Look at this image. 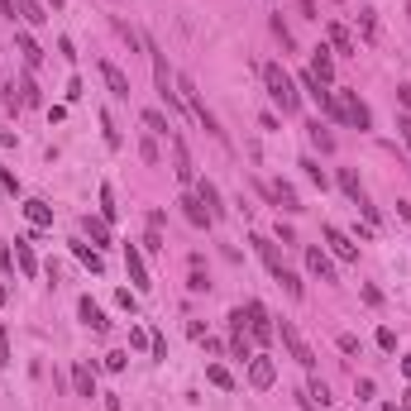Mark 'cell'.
<instances>
[{"instance_id":"6da1fadb","label":"cell","mask_w":411,"mask_h":411,"mask_svg":"<svg viewBox=\"0 0 411 411\" xmlns=\"http://www.w3.org/2000/svg\"><path fill=\"white\" fill-rule=\"evenodd\" d=\"M263 86H268L273 106H278L283 115L301 111V91H297V81H292V72H287L283 63H263Z\"/></svg>"},{"instance_id":"7a4b0ae2","label":"cell","mask_w":411,"mask_h":411,"mask_svg":"<svg viewBox=\"0 0 411 411\" xmlns=\"http://www.w3.org/2000/svg\"><path fill=\"white\" fill-rule=\"evenodd\" d=\"M177 91H182V106H187L191 115H196V125L210 134V139H225V129H220V120L206 111V101H201V91H196V81L191 77H177Z\"/></svg>"},{"instance_id":"3957f363","label":"cell","mask_w":411,"mask_h":411,"mask_svg":"<svg viewBox=\"0 0 411 411\" xmlns=\"http://www.w3.org/2000/svg\"><path fill=\"white\" fill-rule=\"evenodd\" d=\"M278 335H283L287 354H292V359H297V364L306 368V373H316V354H311V345L301 340V330H297V325H292V320H283V325H278Z\"/></svg>"},{"instance_id":"277c9868","label":"cell","mask_w":411,"mask_h":411,"mask_svg":"<svg viewBox=\"0 0 411 411\" xmlns=\"http://www.w3.org/2000/svg\"><path fill=\"white\" fill-rule=\"evenodd\" d=\"M335 182H340V191L354 201V210H364L368 220H378V210L368 206V191H364V182H359V173H354V168H340V177H335Z\"/></svg>"},{"instance_id":"5b68a950","label":"cell","mask_w":411,"mask_h":411,"mask_svg":"<svg viewBox=\"0 0 411 411\" xmlns=\"http://www.w3.org/2000/svg\"><path fill=\"white\" fill-rule=\"evenodd\" d=\"M340 96V115H345V125L354 129H373V111H368L364 101H359V91H335Z\"/></svg>"},{"instance_id":"8992f818","label":"cell","mask_w":411,"mask_h":411,"mask_svg":"<svg viewBox=\"0 0 411 411\" xmlns=\"http://www.w3.org/2000/svg\"><path fill=\"white\" fill-rule=\"evenodd\" d=\"M320 235H325V249H330V258H340V263H359V244H354V239H349L340 225H325Z\"/></svg>"},{"instance_id":"52a82bcc","label":"cell","mask_w":411,"mask_h":411,"mask_svg":"<svg viewBox=\"0 0 411 411\" xmlns=\"http://www.w3.org/2000/svg\"><path fill=\"white\" fill-rule=\"evenodd\" d=\"M173 173H177V182H182V187H191V182H196V163H191V153H187V139H182V134H173Z\"/></svg>"},{"instance_id":"ba28073f","label":"cell","mask_w":411,"mask_h":411,"mask_svg":"<svg viewBox=\"0 0 411 411\" xmlns=\"http://www.w3.org/2000/svg\"><path fill=\"white\" fill-rule=\"evenodd\" d=\"M125 268H129V283H134V292H148V263H143V249L139 244H125Z\"/></svg>"},{"instance_id":"9c48e42d","label":"cell","mask_w":411,"mask_h":411,"mask_svg":"<svg viewBox=\"0 0 411 411\" xmlns=\"http://www.w3.org/2000/svg\"><path fill=\"white\" fill-rule=\"evenodd\" d=\"M306 273H311V278H320V283H335V258H330V249L306 244Z\"/></svg>"},{"instance_id":"30bf717a","label":"cell","mask_w":411,"mask_h":411,"mask_svg":"<svg viewBox=\"0 0 411 411\" xmlns=\"http://www.w3.org/2000/svg\"><path fill=\"white\" fill-rule=\"evenodd\" d=\"M244 320H249L253 340H273V335H278V325H273L268 311H263V301H249V306H244Z\"/></svg>"},{"instance_id":"8fae6325","label":"cell","mask_w":411,"mask_h":411,"mask_svg":"<svg viewBox=\"0 0 411 411\" xmlns=\"http://www.w3.org/2000/svg\"><path fill=\"white\" fill-rule=\"evenodd\" d=\"M77 316H81V325H86V330H96V335H106V330H111L106 311H101V306H96L91 297H81V301H77Z\"/></svg>"},{"instance_id":"7c38bea8","label":"cell","mask_w":411,"mask_h":411,"mask_svg":"<svg viewBox=\"0 0 411 411\" xmlns=\"http://www.w3.org/2000/svg\"><path fill=\"white\" fill-rule=\"evenodd\" d=\"M191 187H196V196H201V206H206V210H210V220H220V215H225L220 187H215V182H206V177H196V182H191Z\"/></svg>"},{"instance_id":"4fadbf2b","label":"cell","mask_w":411,"mask_h":411,"mask_svg":"<svg viewBox=\"0 0 411 411\" xmlns=\"http://www.w3.org/2000/svg\"><path fill=\"white\" fill-rule=\"evenodd\" d=\"M273 378H278V368H273V359H263V354H253L249 359V387H273Z\"/></svg>"},{"instance_id":"5bb4252c","label":"cell","mask_w":411,"mask_h":411,"mask_svg":"<svg viewBox=\"0 0 411 411\" xmlns=\"http://www.w3.org/2000/svg\"><path fill=\"white\" fill-rule=\"evenodd\" d=\"M177 206H182V215H187V225H196V230H210V225H215V220H210V210L201 206V196H196V191H191V196H182Z\"/></svg>"},{"instance_id":"9a60e30c","label":"cell","mask_w":411,"mask_h":411,"mask_svg":"<svg viewBox=\"0 0 411 411\" xmlns=\"http://www.w3.org/2000/svg\"><path fill=\"white\" fill-rule=\"evenodd\" d=\"M101 77H106V86H111L115 101H129V77L120 72V67L111 63V58H101Z\"/></svg>"},{"instance_id":"2e32d148","label":"cell","mask_w":411,"mask_h":411,"mask_svg":"<svg viewBox=\"0 0 411 411\" xmlns=\"http://www.w3.org/2000/svg\"><path fill=\"white\" fill-rule=\"evenodd\" d=\"M253 249H258V258L268 263V273H273V278H278V273L287 268V263H283V253H278V244H273L268 235H253Z\"/></svg>"},{"instance_id":"e0dca14e","label":"cell","mask_w":411,"mask_h":411,"mask_svg":"<svg viewBox=\"0 0 411 411\" xmlns=\"http://www.w3.org/2000/svg\"><path fill=\"white\" fill-rule=\"evenodd\" d=\"M311 77H320L325 86L335 81V58H330V48H325V44H316V53H311Z\"/></svg>"},{"instance_id":"ac0fdd59","label":"cell","mask_w":411,"mask_h":411,"mask_svg":"<svg viewBox=\"0 0 411 411\" xmlns=\"http://www.w3.org/2000/svg\"><path fill=\"white\" fill-rule=\"evenodd\" d=\"M24 220L39 225V230H48V225H53V206L39 201V196H29V201H24Z\"/></svg>"},{"instance_id":"d6986e66","label":"cell","mask_w":411,"mask_h":411,"mask_svg":"<svg viewBox=\"0 0 411 411\" xmlns=\"http://www.w3.org/2000/svg\"><path fill=\"white\" fill-rule=\"evenodd\" d=\"M15 48H19V58H24V67H39V63H44V48L34 44V34L19 29V34H15Z\"/></svg>"},{"instance_id":"ffe728a7","label":"cell","mask_w":411,"mask_h":411,"mask_svg":"<svg viewBox=\"0 0 411 411\" xmlns=\"http://www.w3.org/2000/svg\"><path fill=\"white\" fill-rule=\"evenodd\" d=\"M72 387H77V397H86V402H91V397H96V368L77 364V368H72Z\"/></svg>"},{"instance_id":"44dd1931","label":"cell","mask_w":411,"mask_h":411,"mask_svg":"<svg viewBox=\"0 0 411 411\" xmlns=\"http://www.w3.org/2000/svg\"><path fill=\"white\" fill-rule=\"evenodd\" d=\"M15 10H19V19H24V24H48V10H44V0H15Z\"/></svg>"},{"instance_id":"7402d4cb","label":"cell","mask_w":411,"mask_h":411,"mask_svg":"<svg viewBox=\"0 0 411 411\" xmlns=\"http://www.w3.org/2000/svg\"><path fill=\"white\" fill-rule=\"evenodd\" d=\"M15 268L24 273V278H39V263H34V249H29V239H15Z\"/></svg>"},{"instance_id":"603a6c76","label":"cell","mask_w":411,"mask_h":411,"mask_svg":"<svg viewBox=\"0 0 411 411\" xmlns=\"http://www.w3.org/2000/svg\"><path fill=\"white\" fill-rule=\"evenodd\" d=\"M72 253H77L81 263L91 273H106V258H101V249H91V244H81V239H72Z\"/></svg>"},{"instance_id":"cb8c5ba5","label":"cell","mask_w":411,"mask_h":411,"mask_svg":"<svg viewBox=\"0 0 411 411\" xmlns=\"http://www.w3.org/2000/svg\"><path fill=\"white\" fill-rule=\"evenodd\" d=\"M101 220H106V225L120 220V206H115V187H111V182H101Z\"/></svg>"},{"instance_id":"d4e9b609","label":"cell","mask_w":411,"mask_h":411,"mask_svg":"<svg viewBox=\"0 0 411 411\" xmlns=\"http://www.w3.org/2000/svg\"><path fill=\"white\" fill-rule=\"evenodd\" d=\"M306 134H311V143H316L320 153H335V134L320 125V120H311V125H306Z\"/></svg>"},{"instance_id":"484cf974","label":"cell","mask_w":411,"mask_h":411,"mask_svg":"<svg viewBox=\"0 0 411 411\" xmlns=\"http://www.w3.org/2000/svg\"><path fill=\"white\" fill-rule=\"evenodd\" d=\"M325 34H330V44L340 48V53H359V44H354V34H349L345 24H330V29H325Z\"/></svg>"},{"instance_id":"4316f807","label":"cell","mask_w":411,"mask_h":411,"mask_svg":"<svg viewBox=\"0 0 411 411\" xmlns=\"http://www.w3.org/2000/svg\"><path fill=\"white\" fill-rule=\"evenodd\" d=\"M81 230L91 235L96 249H101V244H111V225H106V220H91V215H86V220H81Z\"/></svg>"},{"instance_id":"83f0119b","label":"cell","mask_w":411,"mask_h":411,"mask_svg":"<svg viewBox=\"0 0 411 411\" xmlns=\"http://www.w3.org/2000/svg\"><path fill=\"white\" fill-rule=\"evenodd\" d=\"M273 283L283 287V292H287V297H292V301H301V278H297V273H292V268H283V273H278V278H273Z\"/></svg>"},{"instance_id":"f1b7e54d","label":"cell","mask_w":411,"mask_h":411,"mask_svg":"<svg viewBox=\"0 0 411 411\" xmlns=\"http://www.w3.org/2000/svg\"><path fill=\"white\" fill-rule=\"evenodd\" d=\"M206 378L215 382V387H225V392H235V373H230L225 364H210V368H206Z\"/></svg>"},{"instance_id":"f546056e","label":"cell","mask_w":411,"mask_h":411,"mask_svg":"<svg viewBox=\"0 0 411 411\" xmlns=\"http://www.w3.org/2000/svg\"><path fill=\"white\" fill-rule=\"evenodd\" d=\"M143 125L153 129V134H163V139H173V125H168V115H163V111H143Z\"/></svg>"},{"instance_id":"4dcf8cb0","label":"cell","mask_w":411,"mask_h":411,"mask_svg":"<svg viewBox=\"0 0 411 411\" xmlns=\"http://www.w3.org/2000/svg\"><path fill=\"white\" fill-rule=\"evenodd\" d=\"M15 91H19V101H24V106H39V101H44V96H39V81H34V77H19Z\"/></svg>"},{"instance_id":"1f68e13d","label":"cell","mask_w":411,"mask_h":411,"mask_svg":"<svg viewBox=\"0 0 411 411\" xmlns=\"http://www.w3.org/2000/svg\"><path fill=\"white\" fill-rule=\"evenodd\" d=\"M230 354H235V359H253V345H249V335H244V330L230 335Z\"/></svg>"},{"instance_id":"d6a6232c","label":"cell","mask_w":411,"mask_h":411,"mask_svg":"<svg viewBox=\"0 0 411 411\" xmlns=\"http://www.w3.org/2000/svg\"><path fill=\"white\" fill-rule=\"evenodd\" d=\"M115 306H120V311H129V316H134V311H139V297H134V292H129V287H120V292H115Z\"/></svg>"},{"instance_id":"836d02e7","label":"cell","mask_w":411,"mask_h":411,"mask_svg":"<svg viewBox=\"0 0 411 411\" xmlns=\"http://www.w3.org/2000/svg\"><path fill=\"white\" fill-rule=\"evenodd\" d=\"M359 34H364L368 44L378 39V19H373V10H364V15H359Z\"/></svg>"},{"instance_id":"e575fe53","label":"cell","mask_w":411,"mask_h":411,"mask_svg":"<svg viewBox=\"0 0 411 411\" xmlns=\"http://www.w3.org/2000/svg\"><path fill=\"white\" fill-rule=\"evenodd\" d=\"M273 34H278V44H283V48H297V39H292V29L283 24V15L273 19Z\"/></svg>"},{"instance_id":"d590c367","label":"cell","mask_w":411,"mask_h":411,"mask_svg":"<svg viewBox=\"0 0 411 411\" xmlns=\"http://www.w3.org/2000/svg\"><path fill=\"white\" fill-rule=\"evenodd\" d=\"M301 168H306V177H311V182L325 191V173H320V163H316V158H301Z\"/></svg>"},{"instance_id":"8d00e7d4","label":"cell","mask_w":411,"mask_h":411,"mask_svg":"<svg viewBox=\"0 0 411 411\" xmlns=\"http://www.w3.org/2000/svg\"><path fill=\"white\" fill-rule=\"evenodd\" d=\"M101 129H106V143H111V148H120V129H115L111 115H101Z\"/></svg>"},{"instance_id":"74e56055","label":"cell","mask_w":411,"mask_h":411,"mask_svg":"<svg viewBox=\"0 0 411 411\" xmlns=\"http://www.w3.org/2000/svg\"><path fill=\"white\" fill-rule=\"evenodd\" d=\"M0 273H15V249L10 244H0Z\"/></svg>"},{"instance_id":"f35d334b","label":"cell","mask_w":411,"mask_h":411,"mask_svg":"<svg viewBox=\"0 0 411 411\" xmlns=\"http://www.w3.org/2000/svg\"><path fill=\"white\" fill-rule=\"evenodd\" d=\"M125 359H129L125 349H115V354H106V368H111V373H120V368H125Z\"/></svg>"},{"instance_id":"ab89813d","label":"cell","mask_w":411,"mask_h":411,"mask_svg":"<svg viewBox=\"0 0 411 411\" xmlns=\"http://www.w3.org/2000/svg\"><path fill=\"white\" fill-rule=\"evenodd\" d=\"M335 345H340V349H345V354H359V335H340V340H335Z\"/></svg>"},{"instance_id":"60d3db41","label":"cell","mask_w":411,"mask_h":411,"mask_svg":"<svg viewBox=\"0 0 411 411\" xmlns=\"http://www.w3.org/2000/svg\"><path fill=\"white\" fill-rule=\"evenodd\" d=\"M187 287H191V292H206V287H210V283H206V273H201V268H191V278H187Z\"/></svg>"},{"instance_id":"b9f144b4","label":"cell","mask_w":411,"mask_h":411,"mask_svg":"<svg viewBox=\"0 0 411 411\" xmlns=\"http://www.w3.org/2000/svg\"><path fill=\"white\" fill-rule=\"evenodd\" d=\"M0 368H10V330H0Z\"/></svg>"},{"instance_id":"7bdbcfd3","label":"cell","mask_w":411,"mask_h":411,"mask_svg":"<svg viewBox=\"0 0 411 411\" xmlns=\"http://www.w3.org/2000/svg\"><path fill=\"white\" fill-rule=\"evenodd\" d=\"M378 349H387V354H392V349H397V335L387 330V325H382V330H378Z\"/></svg>"},{"instance_id":"ee69618b","label":"cell","mask_w":411,"mask_h":411,"mask_svg":"<svg viewBox=\"0 0 411 411\" xmlns=\"http://www.w3.org/2000/svg\"><path fill=\"white\" fill-rule=\"evenodd\" d=\"M139 153H143V163H158V143L143 139V143H139Z\"/></svg>"},{"instance_id":"f6af8a7d","label":"cell","mask_w":411,"mask_h":411,"mask_svg":"<svg viewBox=\"0 0 411 411\" xmlns=\"http://www.w3.org/2000/svg\"><path fill=\"white\" fill-rule=\"evenodd\" d=\"M148 349H153L158 359H168V340H163V335H148Z\"/></svg>"},{"instance_id":"bcb514c9","label":"cell","mask_w":411,"mask_h":411,"mask_svg":"<svg viewBox=\"0 0 411 411\" xmlns=\"http://www.w3.org/2000/svg\"><path fill=\"white\" fill-rule=\"evenodd\" d=\"M297 10H301V19H320L316 15V0H297Z\"/></svg>"},{"instance_id":"7dc6e473","label":"cell","mask_w":411,"mask_h":411,"mask_svg":"<svg viewBox=\"0 0 411 411\" xmlns=\"http://www.w3.org/2000/svg\"><path fill=\"white\" fill-rule=\"evenodd\" d=\"M148 345V330H129V349H143Z\"/></svg>"},{"instance_id":"c3c4849f","label":"cell","mask_w":411,"mask_h":411,"mask_svg":"<svg viewBox=\"0 0 411 411\" xmlns=\"http://www.w3.org/2000/svg\"><path fill=\"white\" fill-rule=\"evenodd\" d=\"M397 129H402V139H407V148H411V115H397Z\"/></svg>"},{"instance_id":"681fc988","label":"cell","mask_w":411,"mask_h":411,"mask_svg":"<svg viewBox=\"0 0 411 411\" xmlns=\"http://www.w3.org/2000/svg\"><path fill=\"white\" fill-rule=\"evenodd\" d=\"M397 96H402V106L411 111V81H407V86H397Z\"/></svg>"},{"instance_id":"f907efd6","label":"cell","mask_w":411,"mask_h":411,"mask_svg":"<svg viewBox=\"0 0 411 411\" xmlns=\"http://www.w3.org/2000/svg\"><path fill=\"white\" fill-rule=\"evenodd\" d=\"M0 15H5V19H15L19 10H15V5H10V0H0Z\"/></svg>"},{"instance_id":"816d5d0a","label":"cell","mask_w":411,"mask_h":411,"mask_svg":"<svg viewBox=\"0 0 411 411\" xmlns=\"http://www.w3.org/2000/svg\"><path fill=\"white\" fill-rule=\"evenodd\" d=\"M397 215H402V220H411V201H397Z\"/></svg>"},{"instance_id":"f5cc1de1","label":"cell","mask_w":411,"mask_h":411,"mask_svg":"<svg viewBox=\"0 0 411 411\" xmlns=\"http://www.w3.org/2000/svg\"><path fill=\"white\" fill-rule=\"evenodd\" d=\"M5 301H10V292H5V283H0V306H5Z\"/></svg>"},{"instance_id":"db71d44e","label":"cell","mask_w":411,"mask_h":411,"mask_svg":"<svg viewBox=\"0 0 411 411\" xmlns=\"http://www.w3.org/2000/svg\"><path fill=\"white\" fill-rule=\"evenodd\" d=\"M402 373H407V378H411V359H402Z\"/></svg>"},{"instance_id":"11a10c76","label":"cell","mask_w":411,"mask_h":411,"mask_svg":"<svg viewBox=\"0 0 411 411\" xmlns=\"http://www.w3.org/2000/svg\"><path fill=\"white\" fill-rule=\"evenodd\" d=\"M48 5H53V10H63V0H48Z\"/></svg>"},{"instance_id":"9f6ffc18","label":"cell","mask_w":411,"mask_h":411,"mask_svg":"<svg viewBox=\"0 0 411 411\" xmlns=\"http://www.w3.org/2000/svg\"><path fill=\"white\" fill-rule=\"evenodd\" d=\"M335 5H340V0H335Z\"/></svg>"}]
</instances>
